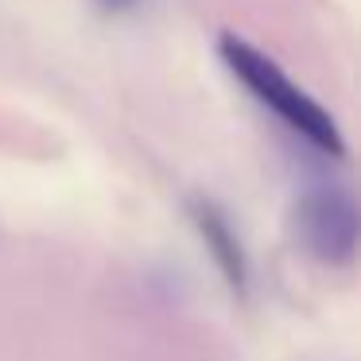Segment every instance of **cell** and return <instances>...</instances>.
Here are the masks:
<instances>
[{
  "label": "cell",
  "instance_id": "6da1fadb",
  "mask_svg": "<svg viewBox=\"0 0 361 361\" xmlns=\"http://www.w3.org/2000/svg\"><path fill=\"white\" fill-rule=\"evenodd\" d=\"M218 59L283 128H291V133L307 144V148L322 152V156H334V159L345 156V140H342L338 121L330 117L299 82H291L288 74L280 71L276 59H268L264 51L252 47V43L241 39V35H221L218 39Z\"/></svg>",
  "mask_w": 361,
  "mask_h": 361
},
{
  "label": "cell",
  "instance_id": "7a4b0ae2",
  "mask_svg": "<svg viewBox=\"0 0 361 361\" xmlns=\"http://www.w3.org/2000/svg\"><path fill=\"white\" fill-rule=\"evenodd\" d=\"M295 237L314 260L342 268L357 257V202L342 187H314L295 206Z\"/></svg>",
  "mask_w": 361,
  "mask_h": 361
},
{
  "label": "cell",
  "instance_id": "3957f363",
  "mask_svg": "<svg viewBox=\"0 0 361 361\" xmlns=\"http://www.w3.org/2000/svg\"><path fill=\"white\" fill-rule=\"evenodd\" d=\"M190 221H195V229L202 233L206 249H210L214 264L226 272V280L233 283L237 291H245V283H249V252H245L241 233L233 229L229 214L221 210L218 202H210V198H195V202H190Z\"/></svg>",
  "mask_w": 361,
  "mask_h": 361
},
{
  "label": "cell",
  "instance_id": "277c9868",
  "mask_svg": "<svg viewBox=\"0 0 361 361\" xmlns=\"http://www.w3.org/2000/svg\"><path fill=\"white\" fill-rule=\"evenodd\" d=\"M140 0H102V8H109V12H128V8H136Z\"/></svg>",
  "mask_w": 361,
  "mask_h": 361
}]
</instances>
